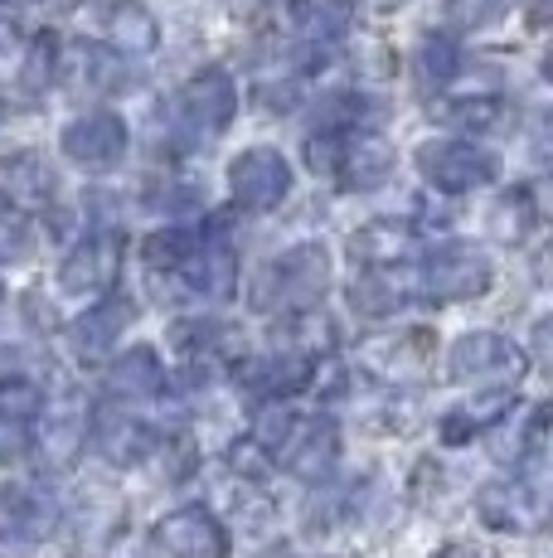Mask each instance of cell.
<instances>
[{
  "mask_svg": "<svg viewBox=\"0 0 553 558\" xmlns=\"http://www.w3.org/2000/svg\"><path fill=\"white\" fill-rule=\"evenodd\" d=\"M438 558H481V554H476V549H466V544H452V549H442Z\"/></svg>",
  "mask_w": 553,
  "mask_h": 558,
  "instance_id": "d590c367",
  "label": "cell"
},
{
  "mask_svg": "<svg viewBox=\"0 0 553 558\" xmlns=\"http://www.w3.org/2000/svg\"><path fill=\"white\" fill-rule=\"evenodd\" d=\"M418 170L442 195H466V190L491 185L500 175V160H495V151H486V146H476V142H422Z\"/></svg>",
  "mask_w": 553,
  "mask_h": 558,
  "instance_id": "3957f363",
  "label": "cell"
},
{
  "mask_svg": "<svg viewBox=\"0 0 553 558\" xmlns=\"http://www.w3.org/2000/svg\"><path fill=\"white\" fill-rule=\"evenodd\" d=\"M331 175H340L345 190H374L393 175V146L369 126H355V132H340Z\"/></svg>",
  "mask_w": 553,
  "mask_h": 558,
  "instance_id": "30bf717a",
  "label": "cell"
},
{
  "mask_svg": "<svg viewBox=\"0 0 553 558\" xmlns=\"http://www.w3.org/2000/svg\"><path fill=\"white\" fill-rule=\"evenodd\" d=\"M126 146H132V132H126V122L116 112H108V107H93V112L73 117V122L63 126V156L78 170H93V175L122 166Z\"/></svg>",
  "mask_w": 553,
  "mask_h": 558,
  "instance_id": "277c9868",
  "label": "cell"
},
{
  "mask_svg": "<svg viewBox=\"0 0 553 558\" xmlns=\"http://www.w3.org/2000/svg\"><path fill=\"white\" fill-rule=\"evenodd\" d=\"M515 408V393H509V384H500V389L481 393V399H471L462 408V417L456 423H446V433H476V427H495L500 417Z\"/></svg>",
  "mask_w": 553,
  "mask_h": 558,
  "instance_id": "4316f807",
  "label": "cell"
},
{
  "mask_svg": "<svg viewBox=\"0 0 553 558\" xmlns=\"http://www.w3.org/2000/svg\"><path fill=\"white\" fill-rule=\"evenodd\" d=\"M355 25V0H292V29L306 45H335Z\"/></svg>",
  "mask_w": 553,
  "mask_h": 558,
  "instance_id": "ac0fdd59",
  "label": "cell"
},
{
  "mask_svg": "<svg viewBox=\"0 0 553 558\" xmlns=\"http://www.w3.org/2000/svg\"><path fill=\"white\" fill-rule=\"evenodd\" d=\"M54 39L49 35H39L35 39V49H29V59H25V69H20V83H25V93H45L49 88V78H54Z\"/></svg>",
  "mask_w": 553,
  "mask_h": 558,
  "instance_id": "1f68e13d",
  "label": "cell"
},
{
  "mask_svg": "<svg viewBox=\"0 0 553 558\" xmlns=\"http://www.w3.org/2000/svg\"><path fill=\"white\" fill-rule=\"evenodd\" d=\"M456 73H462V49H456L446 35L422 39L418 45V78L428 83V88H446Z\"/></svg>",
  "mask_w": 553,
  "mask_h": 558,
  "instance_id": "484cf974",
  "label": "cell"
},
{
  "mask_svg": "<svg viewBox=\"0 0 553 558\" xmlns=\"http://www.w3.org/2000/svg\"><path fill=\"white\" fill-rule=\"evenodd\" d=\"M292 423H296V413L286 403H268L258 413V427H253V442L262 447V452H276L282 447V437L292 433Z\"/></svg>",
  "mask_w": 553,
  "mask_h": 558,
  "instance_id": "d6a6232c",
  "label": "cell"
},
{
  "mask_svg": "<svg viewBox=\"0 0 553 558\" xmlns=\"http://www.w3.org/2000/svg\"><path fill=\"white\" fill-rule=\"evenodd\" d=\"M189 248H195V233L189 229H161V233L146 239V263L151 267H180Z\"/></svg>",
  "mask_w": 553,
  "mask_h": 558,
  "instance_id": "f546056e",
  "label": "cell"
},
{
  "mask_svg": "<svg viewBox=\"0 0 553 558\" xmlns=\"http://www.w3.org/2000/svg\"><path fill=\"white\" fill-rule=\"evenodd\" d=\"M349 296H355V311H365V316H393V311L408 306L413 282H408V272H398V263L393 267H369Z\"/></svg>",
  "mask_w": 553,
  "mask_h": 558,
  "instance_id": "ffe728a7",
  "label": "cell"
},
{
  "mask_svg": "<svg viewBox=\"0 0 553 558\" xmlns=\"http://www.w3.org/2000/svg\"><path fill=\"white\" fill-rule=\"evenodd\" d=\"M446 369L462 384H509V379L519 384L525 355H519L505 336H495V330H466V336H456L452 355H446Z\"/></svg>",
  "mask_w": 553,
  "mask_h": 558,
  "instance_id": "8992f818",
  "label": "cell"
},
{
  "mask_svg": "<svg viewBox=\"0 0 553 558\" xmlns=\"http://www.w3.org/2000/svg\"><path fill=\"white\" fill-rule=\"evenodd\" d=\"M282 466L302 481H321L331 471V461L340 452V437H335V423L331 417H296L292 433L282 437Z\"/></svg>",
  "mask_w": 553,
  "mask_h": 558,
  "instance_id": "7c38bea8",
  "label": "cell"
},
{
  "mask_svg": "<svg viewBox=\"0 0 553 558\" xmlns=\"http://www.w3.org/2000/svg\"><path fill=\"white\" fill-rule=\"evenodd\" d=\"M122 272V239L116 233H88L59 267V287L69 296H102Z\"/></svg>",
  "mask_w": 553,
  "mask_h": 558,
  "instance_id": "ba28073f",
  "label": "cell"
},
{
  "mask_svg": "<svg viewBox=\"0 0 553 558\" xmlns=\"http://www.w3.org/2000/svg\"><path fill=\"white\" fill-rule=\"evenodd\" d=\"M29 447V417L0 413V461H15Z\"/></svg>",
  "mask_w": 553,
  "mask_h": 558,
  "instance_id": "e575fe53",
  "label": "cell"
},
{
  "mask_svg": "<svg viewBox=\"0 0 553 558\" xmlns=\"http://www.w3.org/2000/svg\"><path fill=\"white\" fill-rule=\"evenodd\" d=\"M229 190L243 209L268 214L292 195V160L272 146H248L243 156H233L229 166Z\"/></svg>",
  "mask_w": 553,
  "mask_h": 558,
  "instance_id": "5b68a950",
  "label": "cell"
},
{
  "mask_svg": "<svg viewBox=\"0 0 553 558\" xmlns=\"http://www.w3.org/2000/svg\"><path fill=\"white\" fill-rule=\"evenodd\" d=\"M161 384L165 369L151 345H132L112 364V393H122V399H151V393H161Z\"/></svg>",
  "mask_w": 553,
  "mask_h": 558,
  "instance_id": "7402d4cb",
  "label": "cell"
},
{
  "mask_svg": "<svg viewBox=\"0 0 553 558\" xmlns=\"http://www.w3.org/2000/svg\"><path fill=\"white\" fill-rule=\"evenodd\" d=\"M476 510H481V520L500 534H525L544 520V490L491 481V486H481V496H476Z\"/></svg>",
  "mask_w": 553,
  "mask_h": 558,
  "instance_id": "4fadbf2b",
  "label": "cell"
},
{
  "mask_svg": "<svg viewBox=\"0 0 553 558\" xmlns=\"http://www.w3.org/2000/svg\"><path fill=\"white\" fill-rule=\"evenodd\" d=\"M446 122L452 126H462V132H495L500 126V117H505V107H500V98H462V102H452L446 107Z\"/></svg>",
  "mask_w": 553,
  "mask_h": 558,
  "instance_id": "f1b7e54d",
  "label": "cell"
},
{
  "mask_svg": "<svg viewBox=\"0 0 553 558\" xmlns=\"http://www.w3.org/2000/svg\"><path fill=\"white\" fill-rule=\"evenodd\" d=\"M325 287H331V253H325V243H296V248H286L272 263L262 296L282 311H306L321 302Z\"/></svg>",
  "mask_w": 553,
  "mask_h": 558,
  "instance_id": "7a4b0ae2",
  "label": "cell"
},
{
  "mask_svg": "<svg viewBox=\"0 0 553 558\" xmlns=\"http://www.w3.org/2000/svg\"><path fill=\"white\" fill-rule=\"evenodd\" d=\"M369 5H379V10H389V5H403V0H369Z\"/></svg>",
  "mask_w": 553,
  "mask_h": 558,
  "instance_id": "8d00e7d4",
  "label": "cell"
},
{
  "mask_svg": "<svg viewBox=\"0 0 553 558\" xmlns=\"http://www.w3.org/2000/svg\"><path fill=\"white\" fill-rule=\"evenodd\" d=\"M505 0H446V25L456 29H486L500 20Z\"/></svg>",
  "mask_w": 553,
  "mask_h": 558,
  "instance_id": "4dcf8cb0",
  "label": "cell"
},
{
  "mask_svg": "<svg viewBox=\"0 0 553 558\" xmlns=\"http://www.w3.org/2000/svg\"><path fill=\"white\" fill-rule=\"evenodd\" d=\"M529 229H534V199H529V190H505L491 209V233L500 243H525Z\"/></svg>",
  "mask_w": 553,
  "mask_h": 558,
  "instance_id": "cb8c5ba5",
  "label": "cell"
},
{
  "mask_svg": "<svg viewBox=\"0 0 553 558\" xmlns=\"http://www.w3.org/2000/svg\"><path fill=\"white\" fill-rule=\"evenodd\" d=\"M233 112H238V88L223 69H205L175 93L170 102V136L180 146H205L229 132Z\"/></svg>",
  "mask_w": 553,
  "mask_h": 558,
  "instance_id": "6da1fadb",
  "label": "cell"
},
{
  "mask_svg": "<svg viewBox=\"0 0 553 558\" xmlns=\"http://www.w3.org/2000/svg\"><path fill=\"white\" fill-rule=\"evenodd\" d=\"M35 253V233H29L25 214L10 199H0V263H29Z\"/></svg>",
  "mask_w": 553,
  "mask_h": 558,
  "instance_id": "83f0119b",
  "label": "cell"
},
{
  "mask_svg": "<svg viewBox=\"0 0 553 558\" xmlns=\"http://www.w3.org/2000/svg\"><path fill=\"white\" fill-rule=\"evenodd\" d=\"M185 277H189V287L195 292H205V296H214V302H229L233 296V287H238V257H233L229 248V239L223 233H209V239H199L195 248L185 253Z\"/></svg>",
  "mask_w": 553,
  "mask_h": 558,
  "instance_id": "9a60e30c",
  "label": "cell"
},
{
  "mask_svg": "<svg viewBox=\"0 0 553 558\" xmlns=\"http://www.w3.org/2000/svg\"><path fill=\"white\" fill-rule=\"evenodd\" d=\"M108 39L122 59H142V53L161 45V25H156V15L142 0H116L108 10Z\"/></svg>",
  "mask_w": 553,
  "mask_h": 558,
  "instance_id": "d6986e66",
  "label": "cell"
},
{
  "mask_svg": "<svg viewBox=\"0 0 553 558\" xmlns=\"http://www.w3.org/2000/svg\"><path fill=\"white\" fill-rule=\"evenodd\" d=\"M54 195V175H49V166L39 156L20 151L10 160H0V199L10 204H45Z\"/></svg>",
  "mask_w": 553,
  "mask_h": 558,
  "instance_id": "44dd1931",
  "label": "cell"
},
{
  "mask_svg": "<svg viewBox=\"0 0 553 558\" xmlns=\"http://www.w3.org/2000/svg\"><path fill=\"white\" fill-rule=\"evenodd\" d=\"M156 544L165 558H229V530L219 524L214 510L180 506L156 524Z\"/></svg>",
  "mask_w": 553,
  "mask_h": 558,
  "instance_id": "52a82bcc",
  "label": "cell"
},
{
  "mask_svg": "<svg viewBox=\"0 0 553 558\" xmlns=\"http://www.w3.org/2000/svg\"><path fill=\"white\" fill-rule=\"evenodd\" d=\"M54 510L25 486L0 490V558H29L45 544Z\"/></svg>",
  "mask_w": 553,
  "mask_h": 558,
  "instance_id": "8fae6325",
  "label": "cell"
},
{
  "mask_svg": "<svg viewBox=\"0 0 553 558\" xmlns=\"http://www.w3.org/2000/svg\"><path fill=\"white\" fill-rule=\"evenodd\" d=\"M349 248H355V257H365V267H393V263H408L413 233L393 219H379V223H369V229H359L355 239H349Z\"/></svg>",
  "mask_w": 553,
  "mask_h": 558,
  "instance_id": "603a6c76",
  "label": "cell"
},
{
  "mask_svg": "<svg viewBox=\"0 0 553 558\" xmlns=\"http://www.w3.org/2000/svg\"><path fill=\"white\" fill-rule=\"evenodd\" d=\"M0 112H5V102H0Z\"/></svg>",
  "mask_w": 553,
  "mask_h": 558,
  "instance_id": "74e56055",
  "label": "cell"
},
{
  "mask_svg": "<svg viewBox=\"0 0 553 558\" xmlns=\"http://www.w3.org/2000/svg\"><path fill=\"white\" fill-rule=\"evenodd\" d=\"M132 302H122V296L102 292L98 302H93L88 311H83L78 320H73V355L78 360H102L108 350L116 345V340L126 336V326H132Z\"/></svg>",
  "mask_w": 553,
  "mask_h": 558,
  "instance_id": "5bb4252c",
  "label": "cell"
},
{
  "mask_svg": "<svg viewBox=\"0 0 553 558\" xmlns=\"http://www.w3.org/2000/svg\"><path fill=\"white\" fill-rule=\"evenodd\" d=\"M491 287V257L471 243H446L428 263V292L438 302H471Z\"/></svg>",
  "mask_w": 553,
  "mask_h": 558,
  "instance_id": "9c48e42d",
  "label": "cell"
},
{
  "mask_svg": "<svg viewBox=\"0 0 553 558\" xmlns=\"http://www.w3.org/2000/svg\"><path fill=\"white\" fill-rule=\"evenodd\" d=\"M88 403L78 399V393H63V399L49 403L45 413V433H39V447H45V457L54 461V466H69L73 457L88 447Z\"/></svg>",
  "mask_w": 553,
  "mask_h": 558,
  "instance_id": "2e32d148",
  "label": "cell"
},
{
  "mask_svg": "<svg viewBox=\"0 0 553 558\" xmlns=\"http://www.w3.org/2000/svg\"><path fill=\"white\" fill-rule=\"evenodd\" d=\"M311 379V360H302V355H272V360H262V364H253V389L258 393H292V389H302V384Z\"/></svg>",
  "mask_w": 553,
  "mask_h": 558,
  "instance_id": "d4e9b609",
  "label": "cell"
},
{
  "mask_svg": "<svg viewBox=\"0 0 553 558\" xmlns=\"http://www.w3.org/2000/svg\"><path fill=\"white\" fill-rule=\"evenodd\" d=\"M88 433H93V447H98V457L112 461V466H136V461L151 452V437H146V427L136 423L132 413H122V408H102V413H93Z\"/></svg>",
  "mask_w": 553,
  "mask_h": 558,
  "instance_id": "e0dca14e",
  "label": "cell"
},
{
  "mask_svg": "<svg viewBox=\"0 0 553 558\" xmlns=\"http://www.w3.org/2000/svg\"><path fill=\"white\" fill-rule=\"evenodd\" d=\"M0 413L35 417L39 413V389L29 379H0Z\"/></svg>",
  "mask_w": 553,
  "mask_h": 558,
  "instance_id": "836d02e7",
  "label": "cell"
}]
</instances>
